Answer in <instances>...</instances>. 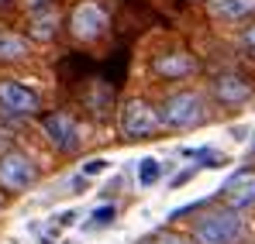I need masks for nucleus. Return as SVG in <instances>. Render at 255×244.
<instances>
[{"mask_svg": "<svg viewBox=\"0 0 255 244\" xmlns=\"http://www.w3.org/2000/svg\"><path fill=\"white\" fill-rule=\"evenodd\" d=\"M48 141L59 148V152H76L80 148V124L73 121L69 114H48L42 121Z\"/></svg>", "mask_w": 255, "mask_h": 244, "instance_id": "nucleus-8", "label": "nucleus"}, {"mask_svg": "<svg viewBox=\"0 0 255 244\" xmlns=\"http://www.w3.org/2000/svg\"><path fill=\"white\" fill-rule=\"evenodd\" d=\"M69 31L80 41H97L107 31V10H104L100 3H93V0L76 3L73 14H69Z\"/></svg>", "mask_w": 255, "mask_h": 244, "instance_id": "nucleus-4", "label": "nucleus"}, {"mask_svg": "<svg viewBox=\"0 0 255 244\" xmlns=\"http://www.w3.org/2000/svg\"><path fill=\"white\" fill-rule=\"evenodd\" d=\"M111 220H114V206H100V210L90 213V227H104V224H111Z\"/></svg>", "mask_w": 255, "mask_h": 244, "instance_id": "nucleus-15", "label": "nucleus"}, {"mask_svg": "<svg viewBox=\"0 0 255 244\" xmlns=\"http://www.w3.org/2000/svg\"><path fill=\"white\" fill-rule=\"evenodd\" d=\"M152 69H155V76L183 80V76H190V73L197 69V59H193V55H186V52H169V55H155Z\"/></svg>", "mask_w": 255, "mask_h": 244, "instance_id": "nucleus-9", "label": "nucleus"}, {"mask_svg": "<svg viewBox=\"0 0 255 244\" xmlns=\"http://www.w3.org/2000/svg\"><path fill=\"white\" fill-rule=\"evenodd\" d=\"M28 28H31V38L35 41H52L55 31H59V14H55L52 7H35Z\"/></svg>", "mask_w": 255, "mask_h": 244, "instance_id": "nucleus-11", "label": "nucleus"}, {"mask_svg": "<svg viewBox=\"0 0 255 244\" xmlns=\"http://www.w3.org/2000/svg\"><path fill=\"white\" fill-rule=\"evenodd\" d=\"M159 127V110L145 100H128L121 110V131L125 138H148Z\"/></svg>", "mask_w": 255, "mask_h": 244, "instance_id": "nucleus-6", "label": "nucleus"}, {"mask_svg": "<svg viewBox=\"0 0 255 244\" xmlns=\"http://www.w3.org/2000/svg\"><path fill=\"white\" fill-rule=\"evenodd\" d=\"M0 3H3V0H0Z\"/></svg>", "mask_w": 255, "mask_h": 244, "instance_id": "nucleus-20", "label": "nucleus"}, {"mask_svg": "<svg viewBox=\"0 0 255 244\" xmlns=\"http://www.w3.org/2000/svg\"><path fill=\"white\" fill-rule=\"evenodd\" d=\"M21 59H28V38L0 31V62H21Z\"/></svg>", "mask_w": 255, "mask_h": 244, "instance_id": "nucleus-13", "label": "nucleus"}, {"mask_svg": "<svg viewBox=\"0 0 255 244\" xmlns=\"http://www.w3.org/2000/svg\"><path fill=\"white\" fill-rule=\"evenodd\" d=\"M214 93H217L221 103H242V100L252 96V86L242 76H217L214 80Z\"/></svg>", "mask_w": 255, "mask_h": 244, "instance_id": "nucleus-10", "label": "nucleus"}, {"mask_svg": "<svg viewBox=\"0 0 255 244\" xmlns=\"http://www.w3.org/2000/svg\"><path fill=\"white\" fill-rule=\"evenodd\" d=\"M211 14L221 21H245L255 14V0H211Z\"/></svg>", "mask_w": 255, "mask_h": 244, "instance_id": "nucleus-12", "label": "nucleus"}, {"mask_svg": "<svg viewBox=\"0 0 255 244\" xmlns=\"http://www.w3.org/2000/svg\"><path fill=\"white\" fill-rule=\"evenodd\" d=\"M0 107L14 117H35L42 110V100L35 89H28L17 80H0Z\"/></svg>", "mask_w": 255, "mask_h": 244, "instance_id": "nucleus-5", "label": "nucleus"}, {"mask_svg": "<svg viewBox=\"0 0 255 244\" xmlns=\"http://www.w3.org/2000/svg\"><path fill=\"white\" fill-rule=\"evenodd\" d=\"M38 182V165L31 162L24 152H3L0 155V186L10 193H21Z\"/></svg>", "mask_w": 255, "mask_h": 244, "instance_id": "nucleus-3", "label": "nucleus"}, {"mask_svg": "<svg viewBox=\"0 0 255 244\" xmlns=\"http://www.w3.org/2000/svg\"><path fill=\"white\" fill-rule=\"evenodd\" d=\"M242 41H245V48H249V52L255 55V24L249 28V31H245V38H242Z\"/></svg>", "mask_w": 255, "mask_h": 244, "instance_id": "nucleus-18", "label": "nucleus"}, {"mask_svg": "<svg viewBox=\"0 0 255 244\" xmlns=\"http://www.w3.org/2000/svg\"><path fill=\"white\" fill-rule=\"evenodd\" d=\"M159 172H162V165L155 162V159H141V162H138V182H141V186H152V182L159 179Z\"/></svg>", "mask_w": 255, "mask_h": 244, "instance_id": "nucleus-14", "label": "nucleus"}, {"mask_svg": "<svg viewBox=\"0 0 255 244\" xmlns=\"http://www.w3.org/2000/svg\"><path fill=\"white\" fill-rule=\"evenodd\" d=\"M207 121V103L200 93H172L169 100L159 107V124H169V127H197V124Z\"/></svg>", "mask_w": 255, "mask_h": 244, "instance_id": "nucleus-2", "label": "nucleus"}, {"mask_svg": "<svg viewBox=\"0 0 255 244\" xmlns=\"http://www.w3.org/2000/svg\"><path fill=\"white\" fill-rule=\"evenodd\" d=\"M245 224L238 217V210H214L204 213L193 227V241L197 244H235L242 238Z\"/></svg>", "mask_w": 255, "mask_h": 244, "instance_id": "nucleus-1", "label": "nucleus"}, {"mask_svg": "<svg viewBox=\"0 0 255 244\" xmlns=\"http://www.w3.org/2000/svg\"><path fill=\"white\" fill-rule=\"evenodd\" d=\"M145 244H186L179 234H162V238H152V241H145Z\"/></svg>", "mask_w": 255, "mask_h": 244, "instance_id": "nucleus-17", "label": "nucleus"}, {"mask_svg": "<svg viewBox=\"0 0 255 244\" xmlns=\"http://www.w3.org/2000/svg\"><path fill=\"white\" fill-rule=\"evenodd\" d=\"M107 159H90V162L83 165V175H100V172H104V168H107Z\"/></svg>", "mask_w": 255, "mask_h": 244, "instance_id": "nucleus-16", "label": "nucleus"}, {"mask_svg": "<svg viewBox=\"0 0 255 244\" xmlns=\"http://www.w3.org/2000/svg\"><path fill=\"white\" fill-rule=\"evenodd\" d=\"M221 196H224L228 210H245V206H255V172L242 168V172H235L231 179H224Z\"/></svg>", "mask_w": 255, "mask_h": 244, "instance_id": "nucleus-7", "label": "nucleus"}, {"mask_svg": "<svg viewBox=\"0 0 255 244\" xmlns=\"http://www.w3.org/2000/svg\"><path fill=\"white\" fill-rule=\"evenodd\" d=\"M48 0H24V7H45Z\"/></svg>", "mask_w": 255, "mask_h": 244, "instance_id": "nucleus-19", "label": "nucleus"}]
</instances>
